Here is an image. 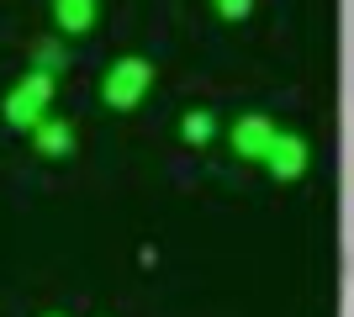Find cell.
Instances as JSON below:
<instances>
[{
	"mask_svg": "<svg viewBox=\"0 0 354 317\" xmlns=\"http://www.w3.org/2000/svg\"><path fill=\"white\" fill-rule=\"evenodd\" d=\"M48 85H53L48 75H27L6 95V117H11L16 127H37V122H43V106H48Z\"/></svg>",
	"mask_w": 354,
	"mask_h": 317,
	"instance_id": "cell-1",
	"label": "cell"
},
{
	"mask_svg": "<svg viewBox=\"0 0 354 317\" xmlns=\"http://www.w3.org/2000/svg\"><path fill=\"white\" fill-rule=\"evenodd\" d=\"M53 11H59V21H64L69 32H80V27H90L95 6H90V0H53Z\"/></svg>",
	"mask_w": 354,
	"mask_h": 317,
	"instance_id": "cell-2",
	"label": "cell"
},
{
	"mask_svg": "<svg viewBox=\"0 0 354 317\" xmlns=\"http://www.w3.org/2000/svg\"><path fill=\"white\" fill-rule=\"evenodd\" d=\"M37 148L43 153H64L69 148V127H64V122H37Z\"/></svg>",
	"mask_w": 354,
	"mask_h": 317,
	"instance_id": "cell-3",
	"label": "cell"
}]
</instances>
